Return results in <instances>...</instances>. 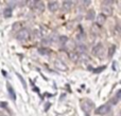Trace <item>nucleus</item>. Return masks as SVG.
<instances>
[{"mask_svg":"<svg viewBox=\"0 0 121 116\" xmlns=\"http://www.w3.org/2000/svg\"><path fill=\"white\" fill-rule=\"evenodd\" d=\"M30 37V32L29 30L27 29H21L20 31H18V34H17V39L19 41H26L28 40Z\"/></svg>","mask_w":121,"mask_h":116,"instance_id":"nucleus-1","label":"nucleus"},{"mask_svg":"<svg viewBox=\"0 0 121 116\" xmlns=\"http://www.w3.org/2000/svg\"><path fill=\"white\" fill-rule=\"evenodd\" d=\"M81 106H82V109L84 110V112H87V113H89L90 110L94 108V104H92L91 100H89V99H84V100H82Z\"/></svg>","mask_w":121,"mask_h":116,"instance_id":"nucleus-2","label":"nucleus"},{"mask_svg":"<svg viewBox=\"0 0 121 116\" xmlns=\"http://www.w3.org/2000/svg\"><path fill=\"white\" fill-rule=\"evenodd\" d=\"M109 110H111V106H109V104H103V106L99 107V108L97 109L96 113H97V114L103 115V114H106V113H108Z\"/></svg>","mask_w":121,"mask_h":116,"instance_id":"nucleus-3","label":"nucleus"},{"mask_svg":"<svg viewBox=\"0 0 121 116\" xmlns=\"http://www.w3.org/2000/svg\"><path fill=\"white\" fill-rule=\"evenodd\" d=\"M33 8L34 11H35L36 13H38V14H40V13H43L45 11V3L42 1H37L34 3L33 5Z\"/></svg>","mask_w":121,"mask_h":116,"instance_id":"nucleus-4","label":"nucleus"},{"mask_svg":"<svg viewBox=\"0 0 121 116\" xmlns=\"http://www.w3.org/2000/svg\"><path fill=\"white\" fill-rule=\"evenodd\" d=\"M103 46L101 43H98L96 46H94V49H92V54L96 55V56H99L101 57L102 56V53H103Z\"/></svg>","mask_w":121,"mask_h":116,"instance_id":"nucleus-5","label":"nucleus"},{"mask_svg":"<svg viewBox=\"0 0 121 116\" xmlns=\"http://www.w3.org/2000/svg\"><path fill=\"white\" fill-rule=\"evenodd\" d=\"M6 88H8V91H9V95H10L11 99L13 100V101H15L16 100V94H15V91L14 89H13V87L11 85L10 82L6 83Z\"/></svg>","mask_w":121,"mask_h":116,"instance_id":"nucleus-6","label":"nucleus"},{"mask_svg":"<svg viewBox=\"0 0 121 116\" xmlns=\"http://www.w3.org/2000/svg\"><path fill=\"white\" fill-rule=\"evenodd\" d=\"M54 66L56 69H59V70H60V71H67L66 64H65L64 62H62V60H60V59H56L54 61Z\"/></svg>","mask_w":121,"mask_h":116,"instance_id":"nucleus-7","label":"nucleus"},{"mask_svg":"<svg viewBox=\"0 0 121 116\" xmlns=\"http://www.w3.org/2000/svg\"><path fill=\"white\" fill-rule=\"evenodd\" d=\"M75 49H77L78 51V54L81 55V54H86V51H87V48H86V46L84 43H79L77 44V46H75Z\"/></svg>","mask_w":121,"mask_h":116,"instance_id":"nucleus-8","label":"nucleus"},{"mask_svg":"<svg viewBox=\"0 0 121 116\" xmlns=\"http://www.w3.org/2000/svg\"><path fill=\"white\" fill-rule=\"evenodd\" d=\"M102 14L104 16H111L113 14V8L108 5H103L102 6Z\"/></svg>","mask_w":121,"mask_h":116,"instance_id":"nucleus-9","label":"nucleus"},{"mask_svg":"<svg viewBox=\"0 0 121 116\" xmlns=\"http://www.w3.org/2000/svg\"><path fill=\"white\" fill-rule=\"evenodd\" d=\"M105 20H106V17H105L103 14H99L98 16L96 17V23L99 25V27H101V25L104 24Z\"/></svg>","mask_w":121,"mask_h":116,"instance_id":"nucleus-10","label":"nucleus"},{"mask_svg":"<svg viewBox=\"0 0 121 116\" xmlns=\"http://www.w3.org/2000/svg\"><path fill=\"white\" fill-rule=\"evenodd\" d=\"M48 8L51 12H55L59 10V2L57 1H50L48 3Z\"/></svg>","mask_w":121,"mask_h":116,"instance_id":"nucleus-11","label":"nucleus"},{"mask_svg":"<svg viewBox=\"0 0 121 116\" xmlns=\"http://www.w3.org/2000/svg\"><path fill=\"white\" fill-rule=\"evenodd\" d=\"M71 8H72V2L71 1H64L62 4V8L64 12H68V11L71 10Z\"/></svg>","mask_w":121,"mask_h":116,"instance_id":"nucleus-12","label":"nucleus"},{"mask_svg":"<svg viewBox=\"0 0 121 116\" xmlns=\"http://www.w3.org/2000/svg\"><path fill=\"white\" fill-rule=\"evenodd\" d=\"M67 49H68L69 51H71V52H74L75 50V46H77V44H75V42L73 41V40H70V41H67Z\"/></svg>","mask_w":121,"mask_h":116,"instance_id":"nucleus-13","label":"nucleus"},{"mask_svg":"<svg viewBox=\"0 0 121 116\" xmlns=\"http://www.w3.org/2000/svg\"><path fill=\"white\" fill-rule=\"evenodd\" d=\"M95 18H96V13L94 10H89L86 13V19L87 20H94Z\"/></svg>","mask_w":121,"mask_h":116,"instance_id":"nucleus-14","label":"nucleus"},{"mask_svg":"<svg viewBox=\"0 0 121 116\" xmlns=\"http://www.w3.org/2000/svg\"><path fill=\"white\" fill-rule=\"evenodd\" d=\"M13 14V8H6L3 10V16L5 18H10Z\"/></svg>","mask_w":121,"mask_h":116,"instance_id":"nucleus-15","label":"nucleus"},{"mask_svg":"<svg viewBox=\"0 0 121 116\" xmlns=\"http://www.w3.org/2000/svg\"><path fill=\"white\" fill-rule=\"evenodd\" d=\"M68 37H66V36H60V37H59V41H60V44L62 46H65L67 43V41H68Z\"/></svg>","mask_w":121,"mask_h":116,"instance_id":"nucleus-16","label":"nucleus"},{"mask_svg":"<svg viewBox=\"0 0 121 116\" xmlns=\"http://www.w3.org/2000/svg\"><path fill=\"white\" fill-rule=\"evenodd\" d=\"M48 39H49V41H50L51 43H52V42H57V40H59V36H57L56 33H52Z\"/></svg>","mask_w":121,"mask_h":116,"instance_id":"nucleus-17","label":"nucleus"},{"mask_svg":"<svg viewBox=\"0 0 121 116\" xmlns=\"http://www.w3.org/2000/svg\"><path fill=\"white\" fill-rule=\"evenodd\" d=\"M69 58H70L72 61H77V60L79 59V54H78L77 52H70V54H69Z\"/></svg>","mask_w":121,"mask_h":116,"instance_id":"nucleus-18","label":"nucleus"},{"mask_svg":"<svg viewBox=\"0 0 121 116\" xmlns=\"http://www.w3.org/2000/svg\"><path fill=\"white\" fill-rule=\"evenodd\" d=\"M115 51H116V46H112L111 48H109V52H108V57L112 58L114 56V54H115Z\"/></svg>","mask_w":121,"mask_h":116,"instance_id":"nucleus-19","label":"nucleus"},{"mask_svg":"<svg viewBox=\"0 0 121 116\" xmlns=\"http://www.w3.org/2000/svg\"><path fill=\"white\" fill-rule=\"evenodd\" d=\"M85 39V35H84V33L83 32H81V33L78 35V40H79V42L80 43H82V41Z\"/></svg>","mask_w":121,"mask_h":116,"instance_id":"nucleus-20","label":"nucleus"},{"mask_svg":"<svg viewBox=\"0 0 121 116\" xmlns=\"http://www.w3.org/2000/svg\"><path fill=\"white\" fill-rule=\"evenodd\" d=\"M79 59H81L82 61H88V59H89V58H88V56L86 54H81V55H79Z\"/></svg>","mask_w":121,"mask_h":116,"instance_id":"nucleus-21","label":"nucleus"},{"mask_svg":"<svg viewBox=\"0 0 121 116\" xmlns=\"http://www.w3.org/2000/svg\"><path fill=\"white\" fill-rule=\"evenodd\" d=\"M38 53L42 55H49V51L47 49H39L38 50Z\"/></svg>","mask_w":121,"mask_h":116,"instance_id":"nucleus-22","label":"nucleus"},{"mask_svg":"<svg viewBox=\"0 0 121 116\" xmlns=\"http://www.w3.org/2000/svg\"><path fill=\"white\" fill-rule=\"evenodd\" d=\"M105 68H106L105 66H100L99 69H96V70H94V72H95V73H100V72H102V71L104 70Z\"/></svg>","mask_w":121,"mask_h":116,"instance_id":"nucleus-23","label":"nucleus"},{"mask_svg":"<svg viewBox=\"0 0 121 116\" xmlns=\"http://www.w3.org/2000/svg\"><path fill=\"white\" fill-rule=\"evenodd\" d=\"M34 37H35V38H40V37H42L40 32L39 31H34Z\"/></svg>","mask_w":121,"mask_h":116,"instance_id":"nucleus-24","label":"nucleus"},{"mask_svg":"<svg viewBox=\"0 0 121 116\" xmlns=\"http://www.w3.org/2000/svg\"><path fill=\"white\" fill-rule=\"evenodd\" d=\"M17 76H18V78L20 79V81H21V83L23 85V87L26 88V81H25V79L22 78V76H21V75H19V74H17Z\"/></svg>","mask_w":121,"mask_h":116,"instance_id":"nucleus-25","label":"nucleus"},{"mask_svg":"<svg viewBox=\"0 0 121 116\" xmlns=\"http://www.w3.org/2000/svg\"><path fill=\"white\" fill-rule=\"evenodd\" d=\"M50 43H51V42L49 41L48 38H46V39H43V44H44V46H49Z\"/></svg>","mask_w":121,"mask_h":116,"instance_id":"nucleus-26","label":"nucleus"},{"mask_svg":"<svg viewBox=\"0 0 121 116\" xmlns=\"http://www.w3.org/2000/svg\"><path fill=\"white\" fill-rule=\"evenodd\" d=\"M18 25H19V27H20V23H14V27H13V30H14V31H16V30L17 29H18Z\"/></svg>","mask_w":121,"mask_h":116,"instance_id":"nucleus-27","label":"nucleus"},{"mask_svg":"<svg viewBox=\"0 0 121 116\" xmlns=\"http://www.w3.org/2000/svg\"><path fill=\"white\" fill-rule=\"evenodd\" d=\"M83 4H84V5H89V4H90V1H84Z\"/></svg>","mask_w":121,"mask_h":116,"instance_id":"nucleus-28","label":"nucleus"},{"mask_svg":"<svg viewBox=\"0 0 121 116\" xmlns=\"http://www.w3.org/2000/svg\"><path fill=\"white\" fill-rule=\"evenodd\" d=\"M23 4H26V2H22V1L17 2V5H23Z\"/></svg>","mask_w":121,"mask_h":116,"instance_id":"nucleus-29","label":"nucleus"}]
</instances>
